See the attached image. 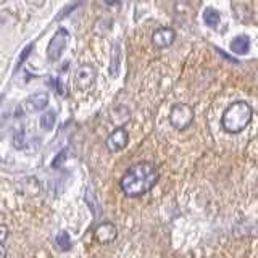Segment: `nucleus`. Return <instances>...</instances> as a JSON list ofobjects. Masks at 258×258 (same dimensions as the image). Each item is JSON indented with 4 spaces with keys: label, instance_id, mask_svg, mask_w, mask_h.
Wrapping results in <instances>:
<instances>
[{
    "label": "nucleus",
    "instance_id": "9d476101",
    "mask_svg": "<svg viewBox=\"0 0 258 258\" xmlns=\"http://www.w3.org/2000/svg\"><path fill=\"white\" fill-rule=\"evenodd\" d=\"M250 48V39L247 36H237L231 40V50L237 55H244Z\"/></svg>",
    "mask_w": 258,
    "mask_h": 258
},
{
    "label": "nucleus",
    "instance_id": "1a4fd4ad",
    "mask_svg": "<svg viewBox=\"0 0 258 258\" xmlns=\"http://www.w3.org/2000/svg\"><path fill=\"white\" fill-rule=\"evenodd\" d=\"M95 239L100 242V244H110L116 239L118 236V229L113 223H102L99 228L95 229Z\"/></svg>",
    "mask_w": 258,
    "mask_h": 258
},
{
    "label": "nucleus",
    "instance_id": "7ed1b4c3",
    "mask_svg": "<svg viewBox=\"0 0 258 258\" xmlns=\"http://www.w3.org/2000/svg\"><path fill=\"white\" fill-rule=\"evenodd\" d=\"M169 123L177 131H184L194 123V108L187 103H176L169 111Z\"/></svg>",
    "mask_w": 258,
    "mask_h": 258
},
{
    "label": "nucleus",
    "instance_id": "ddd939ff",
    "mask_svg": "<svg viewBox=\"0 0 258 258\" xmlns=\"http://www.w3.org/2000/svg\"><path fill=\"white\" fill-rule=\"evenodd\" d=\"M55 121H56V115L53 111H47L44 113L42 116H40V126H42V129H45V131H52L53 126H55Z\"/></svg>",
    "mask_w": 258,
    "mask_h": 258
},
{
    "label": "nucleus",
    "instance_id": "f257e3e1",
    "mask_svg": "<svg viewBox=\"0 0 258 258\" xmlns=\"http://www.w3.org/2000/svg\"><path fill=\"white\" fill-rule=\"evenodd\" d=\"M158 182V169L153 163L141 161L127 169L121 179V189L129 197H139L142 194L153 189Z\"/></svg>",
    "mask_w": 258,
    "mask_h": 258
},
{
    "label": "nucleus",
    "instance_id": "0eeeda50",
    "mask_svg": "<svg viewBox=\"0 0 258 258\" xmlns=\"http://www.w3.org/2000/svg\"><path fill=\"white\" fill-rule=\"evenodd\" d=\"M47 105H48V94L36 92V94L29 95L28 99L24 100L23 108H24V111H28V113H37V111H42Z\"/></svg>",
    "mask_w": 258,
    "mask_h": 258
},
{
    "label": "nucleus",
    "instance_id": "a211bd4d",
    "mask_svg": "<svg viewBox=\"0 0 258 258\" xmlns=\"http://www.w3.org/2000/svg\"><path fill=\"white\" fill-rule=\"evenodd\" d=\"M5 256H7V250L2 244H0V258H5Z\"/></svg>",
    "mask_w": 258,
    "mask_h": 258
},
{
    "label": "nucleus",
    "instance_id": "9b49d317",
    "mask_svg": "<svg viewBox=\"0 0 258 258\" xmlns=\"http://www.w3.org/2000/svg\"><path fill=\"white\" fill-rule=\"evenodd\" d=\"M119 71V45L113 44L111 47V63H110V75L115 78Z\"/></svg>",
    "mask_w": 258,
    "mask_h": 258
},
{
    "label": "nucleus",
    "instance_id": "423d86ee",
    "mask_svg": "<svg viewBox=\"0 0 258 258\" xmlns=\"http://www.w3.org/2000/svg\"><path fill=\"white\" fill-rule=\"evenodd\" d=\"M129 142V134L124 127H116L108 137H107V149L110 152H121L126 149V145Z\"/></svg>",
    "mask_w": 258,
    "mask_h": 258
},
{
    "label": "nucleus",
    "instance_id": "39448f33",
    "mask_svg": "<svg viewBox=\"0 0 258 258\" xmlns=\"http://www.w3.org/2000/svg\"><path fill=\"white\" fill-rule=\"evenodd\" d=\"M97 78V71L91 64H81L75 73V86L79 91H89Z\"/></svg>",
    "mask_w": 258,
    "mask_h": 258
},
{
    "label": "nucleus",
    "instance_id": "f3484780",
    "mask_svg": "<svg viewBox=\"0 0 258 258\" xmlns=\"http://www.w3.org/2000/svg\"><path fill=\"white\" fill-rule=\"evenodd\" d=\"M64 157H67V155H64V152H61V153H60V155H58V157H56V160L53 161V168H58V166L61 165V160H63Z\"/></svg>",
    "mask_w": 258,
    "mask_h": 258
},
{
    "label": "nucleus",
    "instance_id": "f8f14e48",
    "mask_svg": "<svg viewBox=\"0 0 258 258\" xmlns=\"http://www.w3.org/2000/svg\"><path fill=\"white\" fill-rule=\"evenodd\" d=\"M204 21L207 26L210 28H216L218 23H220V13H218L215 8H207L204 12Z\"/></svg>",
    "mask_w": 258,
    "mask_h": 258
},
{
    "label": "nucleus",
    "instance_id": "6e6552de",
    "mask_svg": "<svg viewBox=\"0 0 258 258\" xmlns=\"http://www.w3.org/2000/svg\"><path fill=\"white\" fill-rule=\"evenodd\" d=\"M176 39V32L171 28H160L153 32L152 36V42L157 48H166L169 47Z\"/></svg>",
    "mask_w": 258,
    "mask_h": 258
},
{
    "label": "nucleus",
    "instance_id": "f03ea898",
    "mask_svg": "<svg viewBox=\"0 0 258 258\" xmlns=\"http://www.w3.org/2000/svg\"><path fill=\"white\" fill-rule=\"evenodd\" d=\"M252 116H253V110L247 102H234L223 113L221 126L224 127V131L236 134L244 131L250 124Z\"/></svg>",
    "mask_w": 258,
    "mask_h": 258
},
{
    "label": "nucleus",
    "instance_id": "20e7f679",
    "mask_svg": "<svg viewBox=\"0 0 258 258\" xmlns=\"http://www.w3.org/2000/svg\"><path fill=\"white\" fill-rule=\"evenodd\" d=\"M68 39H70V34H68V31L64 28H60L58 31L55 32V36L52 37L50 44H48V47H47L48 61H58L60 60L63 50L67 48Z\"/></svg>",
    "mask_w": 258,
    "mask_h": 258
},
{
    "label": "nucleus",
    "instance_id": "dca6fc26",
    "mask_svg": "<svg viewBox=\"0 0 258 258\" xmlns=\"http://www.w3.org/2000/svg\"><path fill=\"white\" fill-rule=\"evenodd\" d=\"M7 237H8V228L4 224H0V244H2Z\"/></svg>",
    "mask_w": 258,
    "mask_h": 258
},
{
    "label": "nucleus",
    "instance_id": "2eb2a0df",
    "mask_svg": "<svg viewBox=\"0 0 258 258\" xmlns=\"http://www.w3.org/2000/svg\"><path fill=\"white\" fill-rule=\"evenodd\" d=\"M31 50H32V44H29V45L23 50V53H21V56H20V60H18V64H16V68H20V67H21V63L28 58L29 53H31Z\"/></svg>",
    "mask_w": 258,
    "mask_h": 258
},
{
    "label": "nucleus",
    "instance_id": "4468645a",
    "mask_svg": "<svg viewBox=\"0 0 258 258\" xmlns=\"http://www.w3.org/2000/svg\"><path fill=\"white\" fill-rule=\"evenodd\" d=\"M56 244H58L60 250H63V252H68V250H71V240H70L68 232L61 231L58 236H56Z\"/></svg>",
    "mask_w": 258,
    "mask_h": 258
}]
</instances>
